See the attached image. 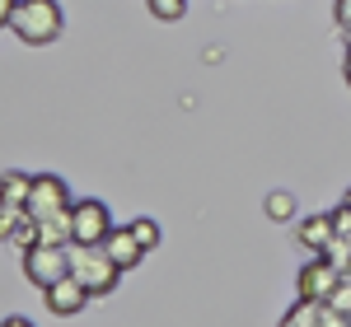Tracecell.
<instances>
[{
	"mask_svg": "<svg viewBox=\"0 0 351 327\" xmlns=\"http://www.w3.org/2000/svg\"><path fill=\"white\" fill-rule=\"evenodd\" d=\"M342 206H351V187H347V196H342Z\"/></svg>",
	"mask_w": 351,
	"mask_h": 327,
	"instance_id": "20",
	"label": "cell"
},
{
	"mask_svg": "<svg viewBox=\"0 0 351 327\" xmlns=\"http://www.w3.org/2000/svg\"><path fill=\"white\" fill-rule=\"evenodd\" d=\"M145 5H150V14H155V19H164V24H178V19L188 14L192 0H145Z\"/></svg>",
	"mask_w": 351,
	"mask_h": 327,
	"instance_id": "12",
	"label": "cell"
},
{
	"mask_svg": "<svg viewBox=\"0 0 351 327\" xmlns=\"http://www.w3.org/2000/svg\"><path fill=\"white\" fill-rule=\"evenodd\" d=\"M10 28H14V38L24 47H52L56 38H61V28H66V19H61L56 0H19Z\"/></svg>",
	"mask_w": 351,
	"mask_h": 327,
	"instance_id": "1",
	"label": "cell"
},
{
	"mask_svg": "<svg viewBox=\"0 0 351 327\" xmlns=\"http://www.w3.org/2000/svg\"><path fill=\"white\" fill-rule=\"evenodd\" d=\"M332 239H337V224H332V215H309L304 224H300V248H309V252H324Z\"/></svg>",
	"mask_w": 351,
	"mask_h": 327,
	"instance_id": "9",
	"label": "cell"
},
{
	"mask_svg": "<svg viewBox=\"0 0 351 327\" xmlns=\"http://www.w3.org/2000/svg\"><path fill=\"white\" fill-rule=\"evenodd\" d=\"M0 327H33V323H28V318H19V313H10V318H5Z\"/></svg>",
	"mask_w": 351,
	"mask_h": 327,
	"instance_id": "18",
	"label": "cell"
},
{
	"mask_svg": "<svg viewBox=\"0 0 351 327\" xmlns=\"http://www.w3.org/2000/svg\"><path fill=\"white\" fill-rule=\"evenodd\" d=\"M342 285V267H332L324 252L300 272V300H314V304H328L332 300V290Z\"/></svg>",
	"mask_w": 351,
	"mask_h": 327,
	"instance_id": "6",
	"label": "cell"
},
{
	"mask_svg": "<svg viewBox=\"0 0 351 327\" xmlns=\"http://www.w3.org/2000/svg\"><path fill=\"white\" fill-rule=\"evenodd\" d=\"M24 276H28V285H38V290L56 285L61 276H71V248H61V244L24 248Z\"/></svg>",
	"mask_w": 351,
	"mask_h": 327,
	"instance_id": "3",
	"label": "cell"
},
{
	"mask_svg": "<svg viewBox=\"0 0 351 327\" xmlns=\"http://www.w3.org/2000/svg\"><path fill=\"white\" fill-rule=\"evenodd\" d=\"M104 252H108L112 262H117V272H132L136 262L145 257V248L136 244V234H132V229H112L108 239H104Z\"/></svg>",
	"mask_w": 351,
	"mask_h": 327,
	"instance_id": "8",
	"label": "cell"
},
{
	"mask_svg": "<svg viewBox=\"0 0 351 327\" xmlns=\"http://www.w3.org/2000/svg\"><path fill=\"white\" fill-rule=\"evenodd\" d=\"M324 257L332 262V267H347V262H351V239H347V234H337V239L324 248Z\"/></svg>",
	"mask_w": 351,
	"mask_h": 327,
	"instance_id": "14",
	"label": "cell"
},
{
	"mask_svg": "<svg viewBox=\"0 0 351 327\" xmlns=\"http://www.w3.org/2000/svg\"><path fill=\"white\" fill-rule=\"evenodd\" d=\"M43 300H47V309H52L56 318H75L84 304L94 300V295L80 285V276H61L56 285H47V290H43Z\"/></svg>",
	"mask_w": 351,
	"mask_h": 327,
	"instance_id": "7",
	"label": "cell"
},
{
	"mask_svg": "<svg viewBox=\"0 0 351 327\" xmlns=\"http://www.w3.org/2000/svg\"><path fill=\"white\" fill-rule=\"evenodd\" d=\"M263 211H267V220L286 224V220H295V196H291V192H267Z\"/></svg>",
	"mask_w": 351,
	"mask_h": 327,
	"instance_id": "11",
	"label": "cell"
},
{
	"mask_svg": "<svg viewBox=\"0 0 351 327\" xmlns=\"http://www.w3.org/2000/svg\"><path fill=\"white\" fill-rule=\"evenodd\" d=\"M14 5H19V0H0V28H10V19H14Z\"/></svg>",
	"mask_w": 351,
	"mask_h": 327,
	"instance_id": "16",
	"label": "cell"
},
{
	"mask_svg": "<svg viewBox=\"0 0 351 327\" xmlns=\"http://www.w3.org/2000/svg\"><path fill=\"white\" fill-rule=\"evenodd\" d=\"M332 224H337V234L351 239V206H337V211H332Z\"/></svg>",
	"mask_w": 351,
	"mask_h": 327,
	"instance_id": "15",
	"label": "cell"
},
{
	"mask_svg": "<svg viewBox=\"0 0 351 327\" xmlns=\"http://www.w3.org/2000/svg\"><path fill=\"white\" fill-rule=\"evenodd\" d=\"M127 229L136 234V244L145 248V252H150V248H160V224H155V220H145V215H141V220H132Z\"/></svg>",
	"mask_w": 351,
	"mask_h": 327,
	"instance_id": "13",
	"label": "cell"
},
{
	"mask_svg": "<svg viewBox=\"0 0 351 327\" xmlns=\"http://www.w3.org/2000/svg\"><path fill=\"white\" fill-rule=\"evenodd\" d=\"M332 10H337V24L347 28V24H351V0H337V5H332Z\"/></svg>",
	"mask_w": 351,
	"mask_h": 327,
	"instance_id": "17",
	"label": "cell"
},
{
	"mask_svg": "<svg viewBox=\"0 0 351 327\" xmlns=\"http://www.w3.org/2000/svg\"><path fill=\"white\" fill-rule=\"evenodd\" d=\"M342 33H347V47H351V24H347V28H342Z\"/></svg>",
	"mask_w": 351,
	"mask_h": 327,
	"instance_id": "21",
	"label": "cell"
},
{
	"mask_svg": "<svg viewBox=\"0 0 351 327\" xmlns=\"http://www.w3.org/2000/svg\"><path fill=\"white\" fill-rule=\"evenodd\" d=\"M75 206V196L71 187L56 178V173H33V192H28V215L33 220H47V215H61V211H71Z\"/></svg>",
	"mask_w": 351,
	"mask_h": 327,
	"instance_id": "4",
	"label": "cell"
},
{
	"mask_svg": "<svg viewBox=\"0 0 351 327\" xmlns=\"http://www.w3.org/2000/svg\"><path fill=\"white\" fill-rule=\"evenodd\" d=\"M71 276H80V285L89 295H112L122 272L104 252V244H71Z\"/></svg>",
	"mask_w": 351,
	"mask_h": 327,
	"instance_id": "2",
	"label": "cell"
},
{
	"mask_svg": "<svg viewBox=\"0 0 351 327\" xmlns=\"http://www.w3.org/2000/svg\"><path fill=\"white\" fill-rule=\"evenodd\" d=\"M71 229H75V244H104L112 234V215L104 201H94V196H80L75 206H71Z\"/></svg>",
	"mask_w": 351,
	"mask_h": 327,
	"instance_id": "5",
	"label": "cell"
},
{
	"mask_svg": "<svg viewBox=\"0 0 351 327\" xmlns=\"http://www.w3.org/2000/svg\"><path fill=\"white\" fill-rule=\"evenodd\" d=\"M28 192H33V173H19V168H10V173L0 178V206H10V211H24V206H28Z\"/></svg>",
	"mask_w": 351,
	"mask_h": 327,
	"instance_id": "10",
	"label": "cell"
},
{
	"mask_svg": "<svg viewBox=\"0 0 351 327\" xmlns=\"http://www.w3.org/2000/svg\"><path fill=\"white\" fill-rule=\"evenodd\" d=\"M342 75H347V84H351V47H347V56H342Z\"/></svg>",
	"mask_w": 351,
	"mask_h": 327,
	"instance_id": "19",
	"label": "cell"
}]
</instances>
